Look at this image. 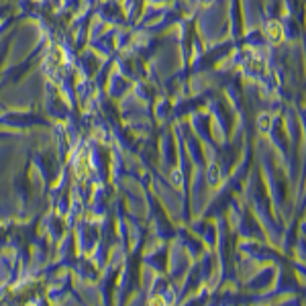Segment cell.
<instances>
[{
    "label": "cell",
    "instance_id": "1",
    "mask_svg": "<svg viewBox=\"0 0 306 306\" xmlns=\"http://www.w3.org/2000/svg\"><path fill=\"white\" fill-rule=\"evenodd\" d=\"M267 33H269V39L274 41V43H282V39H284L282 25H278L276 21H271V23L267 25Z\"/></svg>",
    "mask_w": 306,
    "mask_h": 306
},
{
    "label": "cell",
    "instance_id": "2",
    "mask_svg": "<svg viewBox=\"0 0 306 306\" xmlns=\"http://www.w3.org/2000/svg\"><path fill=\"white\" fill-rule=\"evenodd\" d=\"M259 125H261L263 129H267V127H269V116H267V114H263V116H261V123H259Z\"/></svg>",
    "mask_w": 306,
    "mask_h": 306
}]
</instances>
